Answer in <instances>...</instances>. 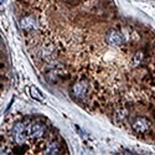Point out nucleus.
I'll return each instance as SVG.
<instances>
[{
    "label": "nucleus",
    "instance_id": "nucleus-1",
    "mask_svg": "<svg viewBox=\"0 0 155 155\" xmlns=\"http://www.w3.org/2000/svg\"><path fill=\"white\" fill-rule=\"evenodd\" d=\"M12 139L18 145H24L30 140L28 133V122H19L12 128Z\"/></svg>",
    "mask_w": 155,
    "mask_h": 155
},
{
    "label": "nucleus",
    "instance_id": "nucleus-2",
    "mask_svg": "<svg viewBox=\"0 0 155 155\" xmlns=\"http://www.w3.org/2000/svg\"><path fill=\"white\" fill-rule=\"evenodd\" d=\"M88 89H89L88 82L84 81V80H80V81H77V82H74L72 84L71 94L76 99H83L88 93Z\"/></svg>",
    "mask_w": 155,
    "mask_h": 155
},
{
    "label": "nucleus",
    "instance_id": "nucleus-3",
    "mask_svg": "<svg viewBox=\"0 0 155 155\" xmlns=\"http://www.w3.org/2000/svg\"><path fill=\"white\" fill-rule=\"evenodd\" d=\"M28 133L30 139H40L46 133V125L41 122H28Z\"/></svg>",
    "mask_w": 155,
    "mask_h": 155
},
{
    "label": "nucleus",
    "instance_id": "nucleus-4",
    "mask_svg": "<svg viewBox=\"0 0 155 155\" xmlns=\"http://www.w3.org/2000/svg\"><path fill=\"white\" fill-rule=\"evenodd\" d=\"M106 42L112 47H119L124 44V36L118 30H109L106 34Z\"/></svg>",
    "mask_w": 155,
    "mask_h": 155
},
{
    "label": "nucleus",
    "instance_id": "nucleus-5",
    "mask_svg": "<svg viewBox=\"0 0 155 155\" xmlns=\"http://www.w3.org/2000/svg\"><path fill=\"white\" fill-rule=\"evenodd\" d=\"M151 127V123L148 118L145 117H137L133 122H132V128L135 133H139V134H144L147 133Z\"/></svg>",
    "mask_w": 155,
    "mask_h": 155
},
{
    "label": "nucleus",
    "instance_id": "nucleus-6",
    "mask_svg": "<svg viewBox=\"0 0 155 155\" xmlns=\"http://www.w3.org/2000/svg\"><path fill=\"white\" fill-rule=\"evenodd\" d=\"M20 25H21V28L24 30L30 31V30H34L36 28V21L32 16H24L20 20Z\"/></svg>",
    "mask_w": 155,
    "mask_h": 155
},
{
    "label": "nucleus",
    "instance_id": "nucleus-7",
    "mask_svg": "<svg viewBox=\"0 0 155 155\" xmlns=\"http://www.w3.org/2000/svg\"><path fill=\"white\" fill-rule=\"evenodd\" d=\"M60 151H61V145L56 140L50 141V143L46 145L45 150H44V153H46V154H57Z\"/></svg>",
    "mask_w": 155,
    "mask_h": 155
},
{
    "label": "nucleus",
    "instance_id": "nucleus-8",
    "mask_svg": "<svg viewBox=\"0 0 155 155\" xmlns=\"http://www.w3.org/2000/svg\"><path fill=\"white\" fill-rule=\"evenodd\" d=\"M144 52L143 51H137V52L133 55V57H132V66L133 67H138V66H140L141 63H143V61H144Z\"/></svg>",
    "mask_w": 155,
    "mask_h": 155
},
{
    "label": "nucleus",
    "instance_id": "nucleus-9",
    "mask_svg": "<svg viewBox=\"0 0 155 155\" xmlns=\"http://www.w3.org/2000/svg\"><path fill=\"white\" fill-rule=\"evenodd\" d=\"M28 91H29V94H30V97L31 98H34V99H36V101H44V96H42V93L38 91V89L35 87V86H30L29 88H28Z\"/></svg>",
    "mask_w": 155,
    "mask_h": 155
}]
</instances>
